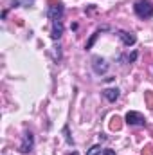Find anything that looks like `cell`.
<instances>
[{"mask_svg": "<svg viewBox=\"0 0 153 155\" xmlns=\"http://www.w3.org/2000/svg\"><path fill=\"white\" fill-rule=\"evenodd\" d=\"M133 11L139 18H151L153 16V2L150 0H137L133 5Z\"/></svg>", "mask_w": 153, "mask_h": 155, "instance_id": "1", "label": "cell"}, {"mask_svg": "<svg viewBox=\"0 0 153 155\" xmlns=\"http://www.w3.org/2000/svg\"><path fill=\"white\" fill-rule=\"evenodd\" d=\"M63 13H65L63 4H61V2H54V0H50V5H49V9H47V16H49V20H50V22H52V20H61V18H63Z\"/></svg>", "mask_w": 153, "mask_h": 155, "instance_id": "2", "label": "cell"}, {"mask_svg": "<svg viewBox=\"0 0 153 155\" xmlns=\"http://www.w3.org/2000/svg\"><path fill=\"white\" fill-rule=\"evenodd\" d=\"M33 148H34V137H33L31 132H25L24 134V139H22V144L18 146V152L25 155V153H31Z\"/></svg>", "mask_w": 153, "mask_h": 155, "instance_id": "3", "label": "cell"}, {"mask_svg": "<svg viewBox=\"0 0 153 155\" xmlns=\"http://www.w3.org/2000/svg\"><path fill=\"white\" fill-rule=\"evenodd\" d=\"M124 121L128 123V124H132V126H144L146 124V119L144 116L141 114V112H135V110H130L126 117H124Z\"/></svg>", "mask_w": 153, "mask_h": 155, "instance_id": "4", "label": "cell"}, {"mask_svg": "<svg viewBox=\"0 0 153 155\" xmlns=\"http://www.w3.org/2000/svg\"><path fill=\"white\" fill-rule=\"evenodd\" d=\"M92 69H94L96 74H105V72L108 71V63H106L105 58H101V56H94V58H92Z\"/></svg>", "mask_w": 153, "mask_h": 155, "instance_id": "5", "label": "cell"}, {"mask_svg": "<svg viewBox=\"0 0 153 155\" xmlns=\"http://www.w3.org/2000/svg\"><path fill=\"white\" fill-rule=\"evenodd\" d=\"M117 36L121 38V41H122L126 47H132V45H135V41H137V36H135L133 33H128V31H117Z\"/></svg>", "mask_w": 153, "mask_h": 155, "instance_id": "6", "label": "cell"}, {"mask_svg": "<svg viewBox=\"0 0 153 155\" xmlns=\"http://www.w3.org/2000/svg\"><path fill=\"white\" fill-rule=\"evenodd\" d=\"M50 24H52L50 38L54 40V41H58V40L61 38V35H63V22H61V20H52Z\"/></svg>", "mask_w": 153, "mask_h": 155, "instance_id": "7", "label": "cell"}, {"mask_svg": "<svg viewBox=\"0 0 153 155\" xmlns=\"http://www.w3.org/2000/svg\"><path fill=\"white\" fill-rule=\"evenodd\" d=\"M119 94H121L119 88H105V90H103V96H105L110 103H115V101L119 99Z\"/></svg>", "mask_w": 153, "mask_h": 155, "instance_id": "8", "label": "cell"}, {"mask_svg": "<svg viewBox=\"0 0 153 155\" xmlns=\"http://www.w3.org/2000/svg\"><path fill=\"white\" fill-rule=\"evenodd\" d=\"M106 29H108V27H99V29H97V31H96V33H94V35L90 36V40L86 41V47H85V49H92V45H94V41L97 40V36H99V35H101V31H106Z\"/></svg>", "mask_w": 153, "mask_h": 155, "instance_id": "9", "label": "cell"}, {"mask_svg": "<svg viewBox=\"0 0 153 155\" xmlns=\"http://www.w3.org/2000/svg\"><path fill=\"white\" fill-rule=\"evenodd\" d=\"M121 126H122V124H121V117L114 116L112 121H110V130H115V132H117V130H121Z\"/></svg>", "mask_w": 153, "mask_h": 155, "instance_id": "10", "label": "cell"}, {"mask_svg": "<svg viewBox=\"0 0 153 155\" xmlns=\"http://www.w3.org/2000/svg\"><path fill=\"white\" fill-rule=\"evenodd\" d=\"M63 135H65L67 144H70V146H72V144H74V141H72V137H70V132H69V126H67V124L63 126Z\"/></svg>", "mask_w": 153, "mask_h": 155, "instance_id": "11", "label": "cell"}, {"mask_svg": "<svg viewBox=\"0 0 153 155\" xmlns=\"http://www.w3.org/2000/svg\"><path fill=\"white\" fill-rule=\"evenodd\" d=\"M99 153H101V146H99V144H94V146L86 152V155H99Z\"/></svg>", "mask_w": 153, "mask_h": 155, "instance_id": "12", "label": "cell"}, {"mask_svg": "<svg viewBox=\"0 0 153 155\" xmlns=\"http://www.w3.org/2000/svg\"><path fill=\"white\" fill-rule=\"evenodd\" d=\"M52 49H54V51H52V56H54V60H61V51H60L61 47H60V45H56V47H52Z\"/></svg>", "mask_w": 153, "mask_h": 155, "instance_id": "13", "label": "cell"}, {"mask_svg": "<svg viewBox=\"0 0 153 155\" xmlns=\"http://www.w3.org/2000/svg\"><path fill=\"white\" fill-rule=\"evenodd\" d=\"M144 96H146V101H148V107H150V108H153V92H146Z\"/></svg>", "mask_w": 153, "mask_h": 155, "instance_id": "14", "label": "cell"}, {"mask_svg": "<svg viewBox=\"0 0 153 155\" xmlns=\"http://www.w3.org/2000/svg\"><path fill=\"white\" fill-rule=\"evenodd\" d=\"M153 148L148 144V146H144V150H142V155H153V152H151Z\"/></svg>", "mask_w": 153, "mask_h": 155, "instance_id": "15", "label": "cell"}, {"mask_svg": "<svg viewBox=\"0 0 153 155\" xmlns=\"http://www.w3.org/2000/svg\"><path fill=\"white\" fill-rule=\"evenodd\" d=\"M33 2H34V0H22V4H24V5H27V7H29Z\"/></svg>", "mask_w": 153, "mask_h": 155, "instance_id": "16", "label": "cell"}, {"mask_svg": "<svg viewBox=\"0 0 153 155\" xmlns=\"http://www.w3.org/2000/svg\"><path fill=\"white\" fill-rule=\"evenodd\" d=\"M103 155H115V152L114 150H105V153Z\"/></svg>", "mask_w": 153, "mask_h": 155, "instance_id": "17", "label": "cell"}, {"mask_svg": "<svg viewBox=\"0 0 153 155\" xmlns=\"http://www.w3.org/2000/svg\"><path fill=\"white\" fill-rule=\"evenodd\" d=\"M69 155H77V152H72V153H69Z\"/></svg>", "mask_w": 153, "mask_h": 155, "instance_id": "18", "label": "cell"}]
</instances>
